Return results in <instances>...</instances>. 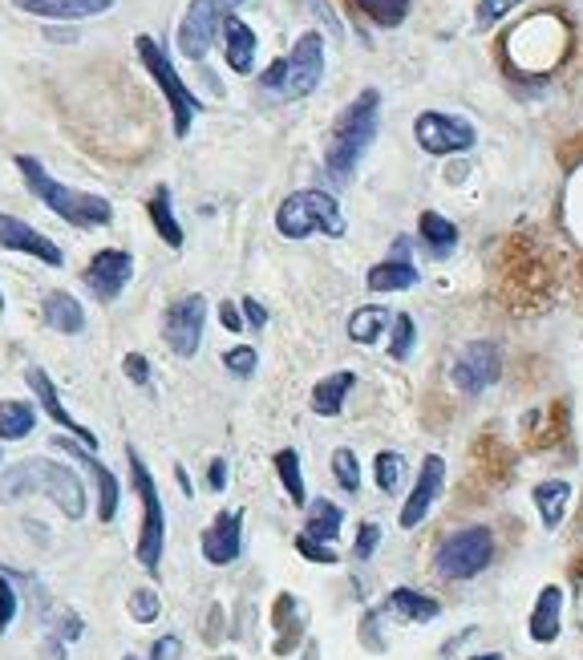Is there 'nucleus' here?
<instances>
[{
  "label": "nucleus",
  "instance_id": "nucleus-32",
  "mask_svg": "<svg viewBox=\"0 0 583 660\" xmlns=\"http://www.w3.org/2000/svg\"><path fill=\"white\" fill-rule=\"evenodd\" d=\"M276 474H280V486L284 494L292 499V506H308V491H304V474H300V454L292 446L276 450Z\"/></svg>",
  "mask_w": 583,
  "mask_h": 660
},
{
  "label": "nucleus",
  "instance_id": "nucleus-28",
  "mask_svg": "<svg viewBox=\"0 0 583 660\" xmlns=\"http://www.w3.org/2000/svg\"><path fill=\"white\" fill-rule=\"evenodd\" d=\"M146 211H150V224H155V232L162 236V244H167L170 252H179V247L187 244V236H182V224L175 219V199H170V187H155V195H150V203H146Z\"/></svg>",
  "mask_w": 583,
  "mask_h": 660
},
{
  "label": "nucleus",
  "instance_id": "nucleus-40",
  "mask_svg": "<svg viewBox=\"0 0 583 660\" xmlns=\"http://www.w3.org/2000/svg\"><path fill=\"white\" fill-rule=\"evenodd\" d=\"M296 551H300V555H304L308 563H328V568H333V563H340L337 551L328 548V543H316V539H308L304 531L296 535Z\"/></svg>",
  "mask_w": 583,
  "mask_h": 660
},
{
  "label": "nucleus",
  "instance_id": "nucleus-41",
  "mask_svg": "<svg viewBox=\"0 0 583 660\" xmlns=\"http://www.w3.org/2000/svg\"><path fill=\"white\" fill-rule=\"evenodd\" d=\"M377 543H382V526H377V523H360L357 526V543H353V560H357V563L373 560Z\"/></svg>",
  "mask_w": 583,
  "mask_h": 660
},
{
  "label": "nucleus",
  "instance_id": "nucleus-6",
  "mask_svg": "<svg viewBox=\"0 0 583 660\" xmlns=\"http://www.w3.org/2000/svg\"><path fill=\"white\" fill-rule=\"evenodd\" d=\"M135 49H138V61L146 66V73L155 78V86L162 90V98H167L170 106V126H175V138H187L191 135L195 118H199L202 101L195 98V90L187 86V81L179 78V69H175V61H170V53L162 46H158L155 37L138 33L135 37Z\"/></svg>",
  "mask_w": 583,
  "mask_h": 660
},
{
  "label": "nucleus",
  "instance_id": "nucleus-18",
  "mask_svg": "<svg viewBox=\"0 0 583 660\" xmlns=\"http://www.w3.org/2000/svg\"><path fill=\"white\" fill-rule=\"evenodd\" d=\"M409 236H397L393 244V256L382 259V264H373L369 276H365V288L385 296V292H409L417 280H422V272L414 268V259H409Z\"/></svg>",
  "mask_w": 583,
  "mask_h": 660
},
{
  "label": "nucleus",
  "instance_id": "nucleus-8",
  "mask_svg": "<svg viewBox=\"0 0 583 660\" xmlns=\"http://www.w3.org/2000/svg\"><path fill=\"white\" fill-rule=\"evenodd\" d=\"M494 560V531L483 523L462 526L454 535H446L434 551V571L442 580H478Z\"/></svg>",
  "mask_w": 583,
  "mask_h": 660
},
{
  "label": "nucleus",
  "instance_id": "nucleus-29",
  "mask_svg": "<svg viewBox=\"0 0 583 660\" xmlns=\"http://www.w3.org/2000/svg\"><path fill=\"white\" fill-rule=\"evenodd\" d=\"M304 511H308V519H304V535L333 548V539L340 535V523H345V511H340L333 499H313Z\"/></svg>",
  "mask_w": 583,
  "mask_h": 660
},
{
  "label": "nucleus",
  "instance_id": "nucleus-25",
  "mask_svg": "<svg viewBox=\"0 0 583 660\" xmlns=\"http://www.w3.org/2000/svg\"><path fill=\"white\" fill-rule=\"evenodd\" d=\"M531 499H535L538 523L547 526V531H560L563 519H567V503H572V482L563 479L538 482L535 491H531Z\"/></svg>",
  "mask_w": 583,
  "mask_h": 660
},
{
  "label": "nucleus",
  "instance_id": "nucleus-31",
  "mask_svg": "<svg viewBox=\"0 0 583 660\" xmlns=\"http://www.w3.org/2000/svg\"><path fill=\"white\" fill-rule=\"evenodd\" d=\"M37 402H0V442H21L33 434Z\"/></svg>",
  "mask_w": 583,
  "mask_h": 660
},
{
  "label": "nucleus",
  "instance_id": "nucleus-37",
  "mask_svg": "<svg viewBox=\"0 0 583 660\" xmlns=\"http://www.w3.org/2000/svg\"><path fill=\"white\" fill-rule=\"evenodd\" d=\"M224 370L231 373V377H239V381L256 377V370H259V348L256 345L227 348V353H224Z\"/></svg>",
  "mask_w": 583,
  "mask_h": 660
},
{
  "label": "nucleus",
  "instance_id": "nucleus-26",
  "mask_svg": "<svg viewBox=\"0 0 583 660\" xmlns=\"http://www.w3.org/2000/svg\"><path fill=\"white\" fill-rule=\"evenodd\" d=\"M385 608H389L397 620H409V624H429L442 615V604H437L434 595L426 592H414V588H393L385 595Z\"/></svg>",
  "mask_w": 583,
  "mask_h": 660
},
{
  "label": "nucleus",
  "instance_id": "nucleus-35",
  "mask_svg": "<svg viewBox=\"0 0 583 660\" xmlns=\"http://www.w3.org/2000/svg\"><path fill=\"white\" fill-rule=\"evenodd\" d=\"M333 479H337V486L345 494L360 491V459H357V450H348V446L333 450Z\"/></svg>",
  "mask_w": 583,
  "mask_h": 660
},
{
  "label": "nucleus",
  "instance_id": "nucleus-16",
  "mask_svg": "<svg viewBox=\"0 0 583 660\" xmlns=\"http://www.w3.org/2000/svg\"><path fill=\"white\" fill-rule=\"evenodd\" d=\"M53 446L66 450V459L81 462V466L93 474V482H98V519H101V523H113V515H118V503H122V486H118V479H113L110 466H101L90 450L81 446L78 437H69V434H57Z\"/></svg>",
  "mask_w": 583,
  "mask_h": 660
},
{
  "label": "nucleus",
  "instance_id": "nucleus-49",
  "mask_svg": "<svg viewBox=\"0 0 583 660\" xmlns=\"http://www.w3.org/2000/svg\"><path fill=\"white\" fill-rule=\"evenodd\" d=\"M471 660H503L498 652H478V657H471Z\"/></svg>",
  "mask_w": 583,
  "mask_h": 660
},
{
  "label": "nucleus",
  "instance_id": "nucleus-38",
  "mask_svg": "<svg viewBox=\"0 0 583 660\" xmlns=\"http://www.w3.org/2000/svg\"><path fill=\"white\" fill-rule=\"evenodd\" d=\"M158 612H162V600H158L155 588H135L130 592V615H135L138 624H155Z\"/></svg>",
  "mask_w": 583,
  "mask_h": 660
},
{
  "label": "nucleus",
  "instance_id": "nucleus-33",
  "mask_svg": "<svg viewBox=\"0 0 583 660\" xmlns=\"http://www.w3.org/2000/svg\"><path fill=\"white\" fill-rule=\"evenodd\" d=\"M357 9L382 29H397L409 17V0H357Z\"/></svg>",
  "mask_w": 583,
  "mask_h": 660
},
{
  "label": "nucleus",
  "instance_id": "nucleus-36",
  "mask_svg": "<svg viewBox=\"0 0 583 660\" xmlns=\"http://www.w3.org/2000/svg\"><path fill=\"white\" fill-rule=\"evenodd\" d=\"M373 471H377V491L393 494L405 482V459L397 454V450H382L377 462H373Z\"/></svg>",
  "mask_w": 583,
  "mask_h": 660
},
{
  "label": "nucleus",
  "instance_id": "nucleus-22",
  "mask_svg": "<svg viewBox=\"0 0 583 660\" xmlns=\"http://www.w3.org/2000/svg\"><path fill=\"white\" fill-rule=\"evenodd\" d=\"M560 628H563V588L560 583H547V588L535 595L527 632L535 644H551V640H560Z\"/></svg>",
  "mask_w": 583,
  "mask_h": 660
},
{
  "label": "nucleus",
  "instance_id": "nucleus-15",
  "mask_svg": "<svg viewBox=\"0 0 583 660\" xmlns=\"http://www.w3.org/2000/svg\"><path fill=\"white\" fill-rule=\"evenodd\" d=\"M0 247L4 252H21V256H33L49 268H61L66 264V252L46 236V232H37L33 224H24L17 215H4L0 211Z\"/></svg>",
  "mask_w": 583,
  "mask_h": 660
},
{
  "label": "nucleus",
  "instance_id": "nucleus-11",
  "mask_svg": "<svg viewBox=\"0 0 583 660\" xmlns=\"http://www.w3.org/2000/svg\"><path fill=\"white\" fill-rule=\"evenodd\" d=\"M202 328H207V296L191 292V296H179L162 313V341L170 345L175 357H195L202 345Z\"/></svg>",
  "mask_w": 583,
  "mask_h": 660
},
{
  "label": "nucleus",
  "instance_id": "nucleus-14",
  "mask_svg": "<svg viewBox=\"0 0 583 660\" xmlns=\"http://www.w3.org/2000/svg\"><path fill=\"white\" fill-rule=\"evenodd\" d=\"M24 381H29V390H33V402H37V410H46L49 417H53L61 430H66L69 437H78L81 446L90 450H98V434L93 430H86L81 422H73V414L66 410V402H61V393H57V385H53V377H49L41 365H29V373H24Z\"/></svg>",
  "mask_w": 583,
  "mask_h": 660
},
{
  "label": "nucleus",
  "instance_id": "nucleus-30",
  "mask_svg": "<svg viewBox=\"0 0 583 660\" xmlns=\"http://www.w3.org/2000/svg\"><path fill=\"white\" fill-rule=\"evenodd\" d=\"M417 236H422V244H426L437 259L449 256V252L458 247V227H454V219H446V215H437V211H422Z\"/></svg>",
  "mask_w": 583,
  "mask_h": 660
},
{
  "label": "nucleus",
  "instance_id": "nucleus-13",
  "mask_svg": "<svg viewBox=\"0 0 583 660\" xmlns=\"http://www.w3.org/2000/svg\"><path fill=\"white\" fill-rule=\"evenodd\" d=\"M454 385H458L466 397H478L494 385V381L503 377V353L494 341H471V345L462 348L458 357H454Z\"/></svg>",
  "mask_w": 583,
  "mask_h": 660
},
{
  "label": "nucleus",
  "instance_id": "nucleus-7",
  "mask_svg": "<svg viewBox=\"0 0 583 660\" xmlns=\"http://www.w3.org/2000/svg\"><path fill=\"white\" fill-rule=\"evenodd\" d=\"M126 462H130V482L138 491V503H142V526H138V563H142L150 575H158L162 568V548H167V511H162V499H158V486L146 471V462L138 459V450H126Z\"/></svg>",
  "mask_w": 583,
  "mask_h": 660
},
{
  "label": "nucleus",
  "instance_id": "nucleus-5",
  "mask_svg": "<svg viewBox=\"0 0 583 660\" xmlns=\"http://www.w3.org/2000/svg\"><path fill=\"white\" fill-rule=\"evenodd\" d=\"M276 232L284 239H308V236H328L340 239L348 232L345 211H340L337 195H328L320 187L292 190L288 199L276 207Z\"/></svg>",
  "mask_w": 583,
  "mask_h": 660
},
{
  "label": "nucleus",
  "instance_id": "nucleus-39",
  "mask_svg": "<svg viewBox=\"0 0 583 660\" xmlns=\"http://www.w3.org/2000/svg\"><path fill=\"white\" fill-rule=\"evenodd\" d=\"M523 0H478V12H474V21H478V29H491V24H498L506 17V12H515Z\"/></svg>",
  "mask_w": 583,
  "mask_h": 660
},
{
  "label": "nucleus",
  "instance_id": "nucleus-46",
  "mask_svg": "<svg viewBox=\"0 0 583 660\" xmlns=\"http://www.w3.org/2000/svg\"><path fill=\"white\" fill-rule=\"evenodd\" d=\"M219 325H224L227 333H244V313H239V304H231V301L219 304Z\"/></svg>",
  "mask_w": 583,
  "mask_h": 660
},
{
  "label": "nucleus",
  "instance_id": "nucleus-19",
  "mask_svg": "<svg viewBox=\"0 0 583 660\" xmlns=\"http://www.w3.org/2000/svg\"><path fill=\"white\" fill-rule=\"evenodd\" d=\"M244 551V515L239 511H219L215 523L202 531V560L211 568H227Z\"/></svg>",
  "mask_w": 583,
  "mask_h": 660
},
{
  "label": "nucleus",
  "instance_id": "nucleus-34",
  "mask_svg": "<svg viewBox=\"0 0 583 660\" xmlns=\"http://www.w3.org/2000/svg\"><path fill=\"white\" fill-rule=\"evenodd\" d=\"M414 341H417V325L409 313H393V325H389V357L393 361H409L414 353Z\"/></svg>",
  "mask_w": 583,
  "mask_h": 660
},
{
  "label": "nucleus",
  "instance_id": "nucleus-1",
  "mask_svg": "<svg viewBox=\"0 0 583 660\" xmlns=\"http://www.w3.org/2000/svg\"><path fill=\"white\" fill-rule=\"evenodd\" d=\"M29 494L53 499V506L69 523L86 519V506H90L78 471L53 459H21L0 474V499H4V503H17V499H29Z\"/></svg>",
  "mask_w": 583,
  "mask_h": 660
},
{
  "label": "nucleus",
  "instance_id": "nucleus-9",
  "mask_svg": "<svg viewBox=\"0 0 583 660\" xmlns=\"http://www.w3.org/2000/svg\"><path fill=\"white\" fill-rule=\"evenodd\" d=\"M239 4H244V0H191L179 21V53L191 57V61H202L207 49L219 41L224 21L236 17Z\"/></svg>",
  "mask_w": 583,
  "mask_h": 660
},
{
  "label": "nucleus",
  "instance_id": "nucleus-4",
  "mask_svg": "<svg viewBox=\"0 0 583 660\" xmlns=\"http://www.w3.org/2000/svg\"><path fill=\"white\" fill-rule=\"evenodd\" d=\"M320 81H325V37L308 29V33L296 37V46H292L288 57L280 61H271L264 73H259V86L268 93H280L288 101H300L308 93L320 90Z\"/></svg>",
  "mask_w": 583,
  "mask_h": 660
},
{
  "label": "nucleus",
  "instance_id": "nucleus-23",
  "mask_svg": "<svg viewBox=\"0 0 583 660\" xmlns=\"http://www.w3.org/2000/svg\"><path fill=\"white\" fill-rule=\"evenodd\" d=\"M41 321H46L53 333H61V336H78V333H86V308H81V301L73 296V292H66V288H53L41 301Z\"/></svg>",
  "mask_w": 583,
  "mask_h": 660
},
{
  "label": "nucleus",
  "instance_id": "nucleus-17",
  "mask_svg": "<svg viewBox=\"0 0 583 660\" xmlns=\"http://www.w3.org/2000/svg\"><path fill=\"white\" fill-rule=\"evenodd\" d=\"M442 486H446V462H442V454H426V459H422V474H417L414 491H409V499H405L397 523H402L405 531L422 526V519L434 511Z\"/></svg>",
  "mask_w": 583,
  "mask_h": 660
},
{
  "label": "nucleus",
  "instance_id": "nucleus-45",
  "mask_svg": "<svg viewBox=\"0 0 583 660\" xmlns=\"http://www.w3.org/2000/svg\"><path fill=\"white\" fill-rule=\"evenodd\" d=\"M150 660H182V640H179V637L155 640V649H150Z\"/></svg>",
  "mask_w": 583,
  "mask_h": 660
},
{
  "label": "nucleus",
  "instance_id": "nucleus-2",
  "mask_svg": "<svg viewBox=\"0 0 583 660\" xmlns=\"http://www.w3.org/2000/svg\"><path fill=\"white\" fill-rule=\"evenodd\" d=\"M17 170H21L24 187L37 203H46L57 219H66L69 227H81V232H93V227H110L113 224V203L106 195H93V190H78L69 183L53 179L46 170V162L33 155H17Z\"/></svg>",
  "mask_w": 583,
  "mask_h": 660
},
{
  "label": "nucleus",
  "instance_id": "nucleus-47",
  "mask_svg": "<svg viewBox=\"0 0 583 660\" xmlns=\"http://www.w3.org/2000/svg\"><path fill=\"white\" fill-rule=\"evenodd\" d=\"M227 474H231L227 459H211V466H207V486H211V491H227Z\"/></svg>",
  "mask_w": 583,
  "mask_h": 660
},
{
  "label": "nucleus",
  "instance_id": "nucleus-43",
  "mask_svg": "<svg viewBox=\"0 0 583 660\" xmlns=\"http://www.w3.org/2000/svg\"><path fill=\"white\" fill-rule=\"evenodd\" d=\"M239 313H244V325H251V328L268 325V308H264L256 296H244V301H239Z\"/></svg>",
  "mask_w": 583,
  "mask_h": 660
},
{
  "label": "nucleus",
  "instance_id": "nucleus-24",
  "mask_svg": "<svg viewBox=\"0 0 583 660\" xmlns=\"http://www.w3.org/2000/svg\"><path fill=\"white\" fill-rule=\"evenodd\" d=\"M357 390V373L353 370H337L328 373L325 381H316L313 385V414L316 417H340L345 414V402L348 393Z\"/></svg>",
  "mask_w": 583,
  "mask_h": 660
},
{
  "label": "nucleus",
  "instance_id": "nucleus-48",
  "mask_svg": "<svg viewBox=\"0 0 583 660\" xmlns=\"http://www.w3.org/2000/svg\"><path fill=\"white\" fill-rule=\"evenodd\" d=\"M175 479H179L182 494H195V491H191V479H187V471H182V466H175Z\"/></svg>",
  "mask_w": 583,
  "mask_h": 660
},
{
  "label": "nucleus",
  "instance_id": "nucleus-21",
  "mask_svg": "<svg viewBox=\"0 0 583 660\" xmlns=\"http://www.w3.org/2000/svg\"><path fill=\"white\" fill-rule=\"evenodd\" d=\"M219 41H224V61L231 73L247 78L251 69H256V33H251V24H244L239 17H227L224 29H219Z\"/></svg>",
  "mask_w": 583,
  "mask_h": 660
},
{
  "label": "nucleus",
  "instance_id": "nucleus-44",
  "mask_svg": "<svg viewBox=\"0 0 583 660\" xmlns=\"http://www.w3.org/2000/svg\"><path fill=\"white\" fill-rule=\"evenodd\" d=\"M122 370L135 385H150V361H146L142 353H130V357L122 361Z\"/></svg>",
  "mask_w": 583,
  "mask_h": 660
},
{
  "label": "nucleus",
  "instance_id": "nucleus-12",
  "mask_svg": "<svg viewBox=\"0 0 583 660\" xmlns=\"http://www.w3.org/2000/svg\"><path fill=\"white\" fill-rule=\"evenodd\" d=\"M135 280V256L122 252V247H106L86 264L81 272V284L98 304H113L126 292V284Z\"/></svg>",
  "mask_w": 583,
  "mask_h": 660
},
{
  "label": "nucleus",
  "instance_id": "nucleus-10",
  "mask_svg": "<svg viewBox=\"0 0 583 660\" xmlns=\"http://www.w3.org/2000/svg\"><path fill=\"white\" fill-rule=\"evenodd\" d=\"M414 138L426 155L449 158V155H466V150H474L478 130H474V122H466L462 114L422 110L414 118Z\"/></svg>",
  "mask_w": 583,
  "mask_h": 660
},
{
  "label": "nucleus",
  "instance_id": "nucleus-3",
  "mask_svg": "<svg viewBox=\"0 0 583 660\" xmlns=\"http://www.w3.org/2000/svg\"><path fill=\"white\" fill-rule=\"evenodd\" d=\"M377 126H382V93L365 90L348 101L340 118L333 122V135L325 146V170L337 183L353 179V170L360 167V158L369 155L373 138H377Z\"/></svg>",
  "mask_w": 583,
  "mask_h": 660
},
{
  "label": "nucleus",
  "instance_id": "nucleus-42",
  "mask_svg": "<svg viewBox=\"0 0 583 660\" xmlns=\"http://www.w3.org/2000/svg\"><path fill=\"white\" fill-rule=\"evenodd\" d=\"M17 608H21V600H17V588L9 583V575H0V637L12 628V620H17Z\"/></svg>",
  "mask_w": 583,
  "mask_h": 660
},
{
  "label": "nucleus",
  "instance_id": "nucleus-50",
  "mask_svg": "<svg viewBox=\"0 0 583 660\" xmlns=\"http://www.w3.org/2000/svg\"><path fill=\"white\" fill-rule=\"evenodd\" d=\"M0 313H4V292H0Z\"/></svg>",
  "mask_w": 583,
  "mask_h": 660
},
{
  "label": "nucleus",
  "instance_id": "nucleus-20",
  "mask_svg": "<svg viewBox=\"0 0 583 660\" xmlns=\"http://www.w3.org/2000/svg\"><path fill=\"white\" fill-rule=\"evenodd\" d=\"M12 9L29 12L37 21H90L113 9V0H12Z\"/></svg>",
  "mask_w": 583,
  "mask_h": 660
},
{
  "label": "nucleus",
  "instance_id": "nucleus-51",
  "mask_svg": "<svg viewBox=\"0 0 583 660\" xmlns=\"http://www.w3.org/2000/svg\"><path fill=\"white\" fill-rule=\"evenodd\" d=\"M122 660H142V657H135V652H130V657H122Z\"/></svg>",
  "mask_w": 583,
  "mask_h": 660
},
{
  "label": "nucleus",
  "instance_id": "nucleus-27",
  "mask_svg": "<svg viewBox=\"0 0 583 660\" xmlns=\"http://www.w3.org/2000/svg\"><path fill=\"white\" fill-rule=\"evenodd\" d=\"M393 316L389 308H382V304H360V308H353V316H348V341L353 345H377L382 341V333H389Z\"/></svg>",
  "mask_w": 583,
  "mask_h": 660
}]
</instances>
